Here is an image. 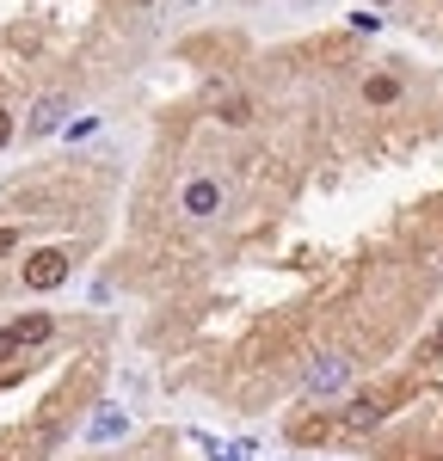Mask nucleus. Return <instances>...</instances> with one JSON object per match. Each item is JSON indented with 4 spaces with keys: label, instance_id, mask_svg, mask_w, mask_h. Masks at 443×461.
<instances>
[{
    "label": "nucleus",
    "instance_id": "nucleus-8",
    "mask_svg": "<svg viewBox=\"0 0 443 461\" xmlns=\"http://www.w3.org/2000/svg\"><path fill=\"white\" fill-rule=\"evenodd\" d=\"M123 430H130V419H123V412H99V419L86 425V437H93V443H117Z\"/></svg>",
    "mask_w": 443,
    "mask_h": 461
},
{
    "label": "nucleus",
    "instance_id": "nucleus-6",
    "mask_svg": "<svg viewBox=\"0 0 443 461\" xmlns=\"http://www.w3.org/2000/svg\"><path fill=\"white\" fill-rule=\"evenodd\" d=\"M203 449H210V461H253L258 456L253 437H240V443H216V437H203Z\"/></svg>",
    "mask_w": 443,
    "mask_h": 461
},
{
    "label": "nucleus",
    "instance_id": "nucleus-5",
    "mask_svg": "<svg viewBox=\"0 0 443 461\" xmlns=\"http://www.w3.org/2000/svg\"><path fill=\"white\" fill-rule=\"evenodd\" d=\"M382 412H388L382 400H351V406L339 412V425L345 430H369V425H382Z\"/></svg>",
    "mask_w": 443,
    "mask_h": 461
},
{
    "label": "nucleus",
    "instance_id": "nucleus-16",
    "mask_svg": "<svg viewBox=\"0 0 443 461\" xmlns=\"http://www.w3.org/2000/svg\"><path fill=\"white\" fill-rule=\"evenodd\" d=\"M375 6H382V0H375Z\"/></svg>",
    "mask_w": 443,
    "mask_h": 461
},
{
    "label": "nucleus",
    "instance_id": "nucleus-12",
    "mask_svg": "<svg viewBox=\"0 0 443 461\" xmlns=\"http://www.w3.org/2000/svg\"><path fill=\"white\" fill-rule=\"evenodd\" d=\"M19 345H13V326H0V357H13Z\"/></svg>",
    "mask_w": 443,
    "mask_h": 461
},
{
    "label": "nucleus",
    "instance_id": "nucleus-13",
    "mask_svg": "<svg viewBox=\"0 0 443 461\" xmlns=\"http://www.w3.org/2000/svg\"><path fill=\"white\" fill-rule=\"evenodd\" d=\"M13 142V117H6V111H0V148Z\"/></svg>",
    "mask_w": 443,
    "mask_h": 461
},
{
    "label": "nucleus",
    "instance_id": "nucleus-10",
    "mask_svg": "<svg viewBox=\"0 0 443 461\" xmlns=\"http://www.w3.org/2000/svg\"><path fill=\"white\" fill-rule=\"evenodd\" d=\"M327 437V419H295L290 425V443H321Z\"/></svg>",
    "mask_w": 443,
    "mask_h": 461
},
{
    "label": "nucleus",
    "instance_id": "nucleus-4",
    "mask_svg": "<svg viewBox=\"0 0 443 461\" xmlns=\"http://www.w3.org/2000/svg\"><path fill=\"white\" fill-rule=\"evenodd\" d=\"M62 117H68V99H37L32 105V136H50V130H62Z\"/></svg>",
    "mask_w": 443,
    "mask_h": 461
},
{
    "label": "nucleus",
    "instance_id": "nucleus-11",
    "mask_svg": "<svg viewBox=\"0 0 443 461\" xmlns=\"http://www.w3.org/2000/svg\"><path fill=\"white\" fill-rule=\"evenodd\" d=\"M247 117H253L247 99H228V105H222V123H247Z\"/></svg>",
    "mask_w": 443,
    "mask_h": 461
},
{
    "label": "nucleus",
    "instance_id": "nucleus-1",
    "mask_svg": "<svg viewBox=\"0 0 443 461\" xmlns=\"http://www.w3.org/2000/svg\"><path fill=\"white\" fill-rule=\"evenodd\" d=\"M68 252L62 247H37L32 258H25V271H19V277H25V289H62L68 284Z\"/></svg>",
    "mask_w": 443,
    "mask_h": 461
},
{
    "label": "nucleus",
    "instance_id": "nucleus-7",
    "mask_svg": "<svg viewBox=\"0 0 443 461\" xmlns=\"http://www.w3.org/2000/svg\"><path fill=\"white\" fill-rule=\"evenodd\" d=\"M50 326H56L50 314H25L19 326H13V345H43V339H50Z\"/></svg>",
    "mask_w": 443,
    "mask_h": 461
},
{
    "label": "nucleus",
    "instance_id": "nucleus-9",
    "mask_svg": "<svg viewBox=\"0 0 443 461\" xmlns=\"http://www.w3.org/2000/svg\"><path fill=\"white\" fill-rule=\"evenodd\" d=\"M364 99L369 105H394V99H401V80H394V74H375V80L364 86Z\"/></svg>",
    "mask_w": 443,
    "mask_h": 461
},
{
    "label": "nucleus",
    "instance_id": "nucleus-14",
    "mask_svg": "<svg viewBox=\"0 0 443 461\" xmlns=\"http://www.w3.org/2000/svg\"><path fill=\"white\" fill-rule=\"evenodd\" d=\"M19 247V234H13V228H0V252H13Z\"/></svg>",
    "mask_w": 443,
    "mask_h": 461
},
{
    "label": "nucleus",
    "instance_id": "nucleus-15",
    "mask_svg": "<svg viewBox=\"0 0 443 461\" xmlns=\"http://www.w3.org/2000/svg\"><path fill=\"white\" fill-rule=\"evenodd\" d=\"M425 351H431V357H443V326L431 332V345H425Z\"/></svg>",
    "mask_w": 443,
    "mask_h": 461
},
{
    "label": "nucleus",
    "instance_id": "nucleus-3",
    "mask_svg": "<svg viewBox=\"0 0 443 461\" xmlns=\"http://www.w3.org/2000/svg\"><path fill=\"white\" fill-rule=\"evenodd\" d=\"M179 210L191 215V221H210V215L222 210V185H216V178H185Z\"/></svg>",
    "mask_w": 443,
    "mask_h": 461
},
{
    "label": "nucleus",
    "instance_id": "nucleus-2",
    "mask_svg": "<svg viewBox=\"0 0 443 461\" xmlns=\"http://www.w3.org/2000/svg\"><path fill=\"white\" fill-rule=\"evenodd\" d=\"M345 375H351V357L327 351V357H314V363H308V375H302V393H339V388H345Z\"/></svg>",
    "mask_w": 443,
    "mask_h": 461
}]
</instances>
